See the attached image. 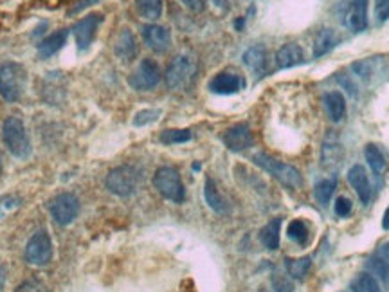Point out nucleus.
Instances as JSON below:
<instances>
[{
    "mask_svg": "<svg viewBox=\"0 0 389 292\" xmlns=\"http://www.w3.org/2000/svg\"><path fill=\"white\" fill-rule=\"evenodd\" d=\"M27 70L17 61H8L0 66V96L8 103H15L22 98L26 89Z\"/></svg>",
    "mask_w": 389,
    "mask_h": 292,
    "instance_id": "1",
    "label": "nucleus"
},
{
    "mask_svg": "<svg viewBox=\"0 0 389 292\" xmlns=\"http://www.w3.org/2000/svg\"><path fill=\"white\" fill-rule=\"evenodd\" d=\"M2 139L9 153L18 159H27L31 155V141L24 123L18 118H8L2 125Z\"/></svg>",
    "mask_w": 389,
    "mask_h": 292,
    "instance_id": "2",
    "label": "nucleus"
},
{
    "mask_svg": "<svg viewBox=\"0 0 389 292\" xmlns=\"http://www.w3.org/2000/svg\"><path fill=\"white\" fill-rule=\"evenodd\" d=\"M252 161H254V164H258L259 168H264L265 171H268V174L273 175L274 179L280 180L283 186L290 187V190L301 187L303 177L294 166L277 161V159L270 157L267 153H256L254 157H252Z\"/></svg>",
    "mask_w": 389,
    "mask_h": 292,
    "instance_id": "3",
    "label": "nucleus"
},
{
    "mask_svg": "<svg viewBox=\"0 0 389 292\" xmlns=\"http://www.w3.org/2000/svg\"><path fill=\"white\" fill-rule=\"evenodd\" d=\"M197 76V61L190 54H178L173 58V61L166 69V85L171 91H181V89L190 87Z\"/></svg>",
    "mask_w": 389,
    "mask_h": 292,
    "instance_id": "4",
    "label": "nucleus"
},
{
    "mask_svg": "<svg viewBox=\"0 0 389 292\" xmlns=\"http://www.w3.org/2000/svg\"><path fill=\"white\" fill-rule=\"evenodd\" d=\"M153 186L160 195L175 204H181L186 199V190H184L181 175L175 168H169V166L159 168L153 175Z\"/></svg>",
    "mask_w": 389,
    "mask_h": 292,
    "instance_id": "5",
    "label": "nucleus"
},
{
    "mask_svg": "<svg viewBox=\"0 0 389 292\" xmlns=\"http://www.w3.org/2000/svg\"><path fill=\"white\" fill-rule=\"evenodd\" d=\"M139 183H141V174L134 166H117L107 175V187L114 195L130 197L137 192Z\"/></svg>",
    "mask_w": 389,
    "mask_h": 292,
    "instance_id": "6",
    "label": "nucleus"
},
{
    "mask_svg": "<svg viewBox=\"0 0 389 292\" xmlns=\"http://www.w3.org/2000/svg\"><path fill=\"white\" fill-rule=\"evenodd\" d=\"M49 213L60 226H69L79 215V201L73 193H60L47 204Z\"/></svg>",
    "mask_w": 389,
    "mask_h": 292,
    "instance_id": "7",
    "label": "nucleus"
},
{
    "mask_svg": "<svg viewBox=\"0 0 389 292\" xmlns=\"http://www.w3.org/2000/svg\"><path fill=\"white\" fill-rule=\"evenodd\" d=\"M52 260V242L45 229H40L31 236L26 245V262L29 266L43 267Z\"/></svg>",
    "mask_w": 389,
    "mask_h": 292,
    "instance_id": "8",
    "label": "nucleus"
},
{
    "mask_svg": "<svg viewBox=\"0 0 389 292\" xmlns=\"http://www.w3.org/2000/svg\"><path fill=\"white\" fill-rule=\"evenodd\" d=\"M130 85L135 91H151L160 82V69L155 61L146 58L139 63L137 70L130 76Z\"/></svg>",
    "mask_w": 389,
    "mask_h": 292,
    "instance_id": "9",
    "label": "nucleus"
},
{
    "mask_svg": "<svg viewBox=\"0 0 389 292\" xmlns=\"http://www.w3.org/2000/svg\"><path fill=\"white\" fill-rule=\"evenodd\" d=\"M101 22H103V15L91 13L86 15V17H83L82 20L73 27L74 38H76V44H78L79 51H86V49L91 47L96 38V31L101 26Z\"/></svg>",
    "mask_w": 389,
    "mask_h": 292,
    "instance_id": "10",
    "label": "nucleus"
},
{
    "mask_svg": "<svg viewBox=\"0 0 389 292\" xmlns=\"http://www.w3.org/2000/svg\"><path fill=\"white\" fill-rule=\"evenodd\" d=\"M222 141H224V144L231 152H243V150L251 148L254 144L251 128L245 123H238L234 127L227 128L224 135H222Z\"/></svg>",
    "mask_w": 389,
    "mask_h": 292,
    "instance_id": "11",
    "label": "nucleus"
},
{
    "mask_svg": "<svg viewBox=\"0 0 389 292\" xmlns=\"http://www.w3.org/2000/svg\"><path fill=\"white\" fill-rule=\"evenodd\" d=\"M342 17V24L348 29L363 33L367 27V0H350Z\"/></svg>",
    "mask_w": 389,
    "mask_h": 292,
    "instance_id": "12",
    "label": "nucleus"
},
{
    "mask_svg": "<svg viewBox=\"0 0 389 292\" xmlns=\"http://www.w3.org/2000/svg\"><path fill=\"white\" fill-rule=\"evenodd\" d=\"M143 40L144 44L155 53H166L171 47L169 31L162 26H157V24H148L143 27Z\"/></svg>",
    "mask_w": 389,
    "mask_h": 292,
    "instance_id": "13",
    "label": "nucleus"
},
{
    "mask_svg": "<svg viewBox=\"0 0 389 292\" xmlns=\"http://www.w3.org/2000/svg\"><path fill=\"white\" fill-rule=\"evenodd\" d=\"M243 87H245V79L240 75H234V72H218L209 82V91L215 92V94H222V96L236 94Z\"/></svg>",
    "mask_w": 389,
    "mask_h": 292,
    "instance_id": "14",
    "label": "nucleus"
},
{
    "mask_svg": "<svg viewBox=\"0 0 389 292\" xmlns=\"http://www.w3.org/2000/svg\"><path fill=\"white\" fill-rule=\"evenodd\" d=\"M348 183L351 184V187L355 190V193L359 195L360 202L367 204L372 201V183L367 179V174L360 164L351 166L348 171Z\"/></svg>",
    "mask_w": 389,
    "mask_h": 292,
    "instance_id": "15",
    "label": "nucleus"
},
{
    "mask_svg": "<svg viewBox=\"0 0 389 292\" xmlns=\"http://www.w3.org/2000/svg\"><path fill=\"white\" fill-rule=\"evenodd\" d=\"M277 69H292L301 63H305V53L301 45L298 44H285L276 53Z\"/></svg>",
    "mask_w": 389,
    "mask_h": 292,
    "instance_id": "16",
    "label": "nucleus"
},
{
    "mask_svg": "<svg viewBox=\"0 0 389 292\" xmlns=\"http://www.w3.org/2000/svg\"><path fill=\"white\" fill-rule=\"evenodd\" d=\"M243 63L249 67L254 76H264L267 72V51L261 45H254V47L247 49L243 53Z\"/></svg>",
    "mask_w": 389,
    "mask_h": 292,
    "instance_id": "17",
    "label": "nucleus"
},
{
    "mask_svg": "<svg viewBox=\"0 0 389 292\" xmlns=\"http://www.w3.org/2000/svg\"><path fill=\"white\" fill-rule=\"evenodd\" d=\"M324 109L333 123H339L346 114V100L339 91H330L323 96Z\"/></svg>",
    "mask_w": 389,
    "mask_h": 292,
    "instance_id": "18",
    "label": "nucleus"
},
{
    "mask_svg": "<svg viewBox=\"0 0 389 292\" xmlns=\"http://www.w3.org/2000/svg\"><path fill=\"white\" fill-rule=\"evenodd\" d=\"M114 51L121 60L128 61L137 54V44H135V38L132 35L130 29H123L119 33V36L116 38V44H114Z\"/></svg>",
    "mask_w": 389,
    "mask_h": 292,
    "instance_id": "19",
    "label": "nucleus"
},
{
    "mask_svg": "<svg viewBox=\"0 0 389 292\" xmlns=\"http://www.w3.org/2000/svg\"><path fill=\"white\" fill-rule=\"evenodd\" d=\"M67 36H69V31L60 29L56 31V33L49 35L45 40H42L38 45L40 58H51L52 54L58 53V51L65 45V42H67Z\"/></svg>",
    "mask_w": 389,
    "mask_h": 292,
    "instance_id": "20",
    "label": "nucleus"
},
{
    "mask_svg": "<svg viewBox=\"0 0 389 292\" xmlns=\"http://www.w3.org/2000/svg\"><path fill=\"white\" fill-rule=\"evenodd\" d=\"M280 231H281V218H274L267 226L259 231V242L268 249L276 251L280 247Z\"/></svg>",
    "mask_w": 389,
    "mask_h": 292,
    "instance_id": "21",
    "label": "nucleus"
},
{
    "mask_svg": "<svg viewBox=\"0 0 389 292\" xmlns=\"http://www.w3.org/2000/svg\"><path fill=\"white\" fill-rule=\"evenodd\" d=\"M337 44V36L332 29H321L314 40V58H321L330 53Z\"/></svg>",
    "mask_w": 389,
    "mask_h": 292,
    "instance_id": "22",
    "label": "nucleus"
},
{
    "mask_svg": "<svg viewBox=\"0 0 389 292\" xmlns=\"http://www.w3.org/2000/svg\"><path fill=\"white\" fill-rule=\"evenodd\" d=\"M204 197H206V202H208L209 208H211L213 211H216V213H220V215L227 213V204H225L224 197H222L220 193H218V190H216L213 179H206V186H204Z\"/></svg>",
    "mask_w": 389,
    "mask_h": 292,
    "instance_id": "23",
    "label": "nucleus"
},
{
    "mask_svg": "<svg viewBox=\"0 0 389 292\" xmlns=\"http://www.w3.org/2000/svg\"><path fill=\"white\" fill-rule=\"evenodd\" d=\"M364 155H366V161L367 164H369V168L373 170V174L375 175L384 174L386 157L379 146H375V144H367L366 150H364Z\"/></svg>",
    "mask_w": 389,
    "mask_h": 292,
    "instance_id": "24",
    "label": "nucleus"
},
{
    "mask_svg": "<svg viewBox=\"0 0 389 292\" xmlns=\"http://www.w3.org/2000/svg\"><path fill=\"white\" fill-rule=\"evenodd\" d=\"M287 272H289L292 278L303 279L308 275V270L312 267V260L308 256L305 258H287L285 260Z\"/></svg>",
    "mask_w": 389,
    "mask_h": 292,
    "instance_id": "25",
    "label": "nucleus"
},
{
    "mask_svg": "<svg viewBox=\"0 0 389 292\" xmlns=\"http://www.w3.org/2000/svg\"><path fill=\"white\" fill-rule=\"evenodd\" d=\"M139 15L146 20H157L162 15V0H135Z\"/></svg>",
    "mask_w": 389,
    "mask_h": 292,
    "instance_id": "26",
    "label": "nucleus"
},
{
    "mask_svg": "<svg viewBox=\"0 0 389 292\" xmlns=\"http://www.w3.org/2000/svg\"><path fill=\"white\" fill-rule=\"evenodd\" d=\"M342 159V150L339 146V143H324L323 146V166L328 168V170H333L341 164Z\"/></svg>",
    "mask_w": 389,
    "mask_h": 292,
    "instance_id": "27",
    "label": "nucleus"
},
{
    "mask_svg": "<svg viewBox=\"0 0 389 292\" xmlns=\"http://www.w3.org/2000/svg\"><path fill=\"white\" fill-rule=\"evenodd\" d=\"M351 291L353 292H382L381 285L369 272H360L357 278L351 282Z\"/></svg>",
    "mask_w": 389,
    "mask_h": 292,
    "instance_id": "28",
    "label": "nucleus"
},
{
    "mask_svg": "<svg viewBox=\"0 0 389 292\" xmlns=\"http://www.w3.org/2000/svg\"><path fill=\"white\" fill-rule=\"evenodd\" d=\"M333 190H335V180H319L314 187V195H316V201L319 202L321 206H328L330 199L333 195Z\"/></svg>",
    "mask_w": 389,
    "mask_h": 292,
    "instance_id": "29",
    "label": "nucleus"
},
{
    "mask_svg": "<svg viewBox=\"0 0 389 292\" xmlns=\"http://www.w3.org/2000/svg\"><path fill=\"white\" fill-rule=\"evenodd\" d=\"M290 240H294L296 244L305 245L308 242V226L303 220H292L289 224V231H287Z\"/></svg>",
    "mask_w": 389,
    "mask_h": 292,
    "instance_id": "30",
    "label": "nucleus"
},
{
    "mask_svg": "<svg viewBox=\"0 0 389 292\" xmlns=\"http://www.w3.org/2000/svg\"><path fill=\"white\" fill-rule=\"evenodd\" d=\"M191 139V132L190 130H165L160 134V143L165 144H181L188 143Z\"/></svg>",
    "mask_w": 389,
    "mask_h": 292,
    "instance_id": "31",
    "label": "nucleus"
},
{
    "mask_svg": "<svg viewBox=\"0 0 389 292\" xmlns=\"http://www.w3.org/2000/svg\"><path fill=\"white\" fill-rule=\"evenodd\" d=\"M160 110L159 109H146V110H141V112L135 114L134 118V125L135 127H146V125H151V123H155L160 116Z\"/></svg>",
    "mask_w": 389,
    "mask_h": 292,
    "instance_id": "32",
    "label": "nucleus"
},
{
    "mask_svg": "<svg viewBox=\"0 0 389 292\" xmlns=\"http://www.w3.org/2000/svg\"><path fill=\"white\" fill-rule=\"evenodd\" d=\"M333 210H335L337 217H348L351 213V201L348 197H339L333 204Z\"/></svg>",
    "mask_w": 389,
    "mask_h": 292,
    "instance_id": "33",
    "label": "nucleus"
},
{
    "mask_svg": "<svg viewBox=\"0 0 389 292\" xmlns=\"http://www.w3.org/2000/svg\"><path fill=\"white\" fill-rule=\"evenodd\" d=\"M375 13L379 22L389 20V0H376L375 2Z\"/></svg>",
    "mask_w": 389,
    "mask_h": 292,
    "instance_id": "34",
    "label": "nucleus"
},
{
    "mask_svg": "<svg viewBox=\"0 0 389 292\" xmlns=\"http://www.w3.org/2000/svg\"><path fill=\"white\" fill-rule=\"evenodd\" d=\"M372 267L376 270V275H381V278H384L386 282H389V263L386 262L384 258L372 260Z\"/></svg>",
    "mask_w": 389,
    "mask_h": 292,
    "instance_id": "35",
    "label": "nucleus"
},
{
    "mask_svg": "<svg viewBox=\"0 0 389 292\" xmlns=\"http://www.w3.org/2000/svg\"><path fill=\"white\" fill-rule=\"evenodd\" d=\"M273 285H274V289H276V292L294 291V287H292V284H290V279H287L285 276H276V278L273 279Z\"/></svg>",
    "mask_w": 389,
    "mask_h": 292,
    "instance_id": "36",
    "label": "nucleus"
},
{
    "mask_svg": "<svg viewBox=\"0 0 389 292\" xmlns=\"http://www.w3.org/2000/svg\"><path fill=\"white\" fill-rule=\"evenodd\" d=\"M15 292H45V289H43L38 282H35V279H27V282L18 285Z\"/></svg>",
    "mask_w": 389,
    "mask_h": 292,
    "instance_id": "37",
    "label": "nucleus"
},
{
    "mask_svg": "<svg viewBox=\"0 0 389 292\" xmlns=\"http://www.w3.org/2000/svg\"><path fill=\"white\" fill-rule=\"evenodd\" d=\"M20 206V201L18 199H13V197H6V199H0V217L8 211H11L13 208H18Z\"/></svg>",
    "mask_w": 389,
    "mask_h": 292,
    "instance_id": "38",
    "label": "nucleus"
},
{
    "mask_svg": "<svg viewBox=\"0 0 389 292\" xmlns=\"http://www.w3.org/2000/svg\"><path fill=\"white\" fill-rule=\"evenodd\" d=\"M100 0H79V2H76V4L73 6V8L69 9V15H76V13H82L83 9L91 8V6L98 4Z\"/></svg>",
    "mask_w": 389,
    "mask_h": 292,
    "instance_id": "39",
    "label": "nucleus"
},
{
    "mask_svg": "<svg viewBox=\"0 0 389 292\" xmlns=\"http://www.w3.org/2000/svg\"><path fill=\"white\" fill-rule=\"evenodd\" d=\"M181 2L186 6L188 9L194 11V13H200V11H204V8H206V2H204V0H181Z\"/></svg>",
    "mask_w": 389,
    "mask_h": 292,
    "instance_id": "40",
    "label": "nucleus"
},
{
    "mask_svg": "<svg viewBox=\"0 0 389 292\" xmlns=\"http://www.w3.org/2000/svg\"><path fill=\"white\" fill-rule=\"evenodd\" d=\"M213 4H215L216 8H220V9H229L231 0H213Z\"/></svg>",
    "mask_w": 389,
    "mask_h": 292,
    "instance_id": "41",
    "label": "nucleus"
},
{
    "mask_svg": "<svg viewBox=\"0 0 389 292\" xmlns=\"http://www.w3.org/2000/svg\"><path fill=\"white\" fill-rule=\"evenodd\" d=\"M381 258H384L386 262L389 263V244H384L381 247Z\"/></svg>",
    "mask_w": 389,
    "mask_h": 292,
    "instance_id": "42",
    "label": "nucleus"
},
{
    "mask_svg": "<svg viewBox=\"0 0 389 292\" xmlns=\"http://www.w3.org/2000/svg\"><path fill=\"white\" fill-rule=\"evenodd\" d=\"M382 227H384L386 231H389V206L384 213V218H382Z\"/></svg>",
    "mask_w": 389,
    "mask_h": 292,
    "instance_id": "43",
    "label": "nucleus"
},
{
    "mask_svg": "<svg viewBox=\"0 0 389 292\" xmlns=\"http://www.w3.org/2000/svg\"><path fill=\"white\" fill-rule=\"evenodd\" d=\"M4 284H6V270L4 267L0 266V291L4 289Z\"/></svg>",
    "mask_w": 389,
    "mask_h": 292,
    "instance_id": "44",
    "label": "nucleus"
},
{
    "mask_svg": "<svg viewBox=\"0 0 389 292\" xmlns=\"http://www.w3.org/2000/svg\"><path fill=\"white\" fill-rule=\"evenodd\" d=\"M0 174H2V161H0Z\"/></svg>",
    "mask_w": 389,
    "mask_h": 292,
    "instance_id": "45",
    "label": "nucleus"
}]
</instances>
